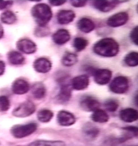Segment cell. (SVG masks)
I'll use <instances>...</instances> for the list:
<instances>
[{"mask_svg":"<svg viewBox=\"0 0 138 146\" xmlns=\"http://www.w3.org/2000/svg\"><path fill=\"white\" fill-rule=\"evenodd\" d=\"M97 55L105 57L116 56L119 52V45L112 38H104L97 42L93 48Z\"/></svg>","mask_w":138,"mask_h":146,"instance_id":"1","label":"cell"},{"mask_svg":"<svg viewBox=\"0 0 138 146\" xmlns=\"http://www.w3.org/2000/svg\"><path fill=\"white\" fill-rule=\"evenodd\" d=\"M31 14L38 26H45L53 17V11L46 3H39L33 7Z\"/></svg>","mask_w":138,"mask_h":146,"instance_id":"2","label":"cell"},{"mask_svg":"<svg viewBox=\"0 0 138 146\" xmlns=\"http://www.w3.org/2000/svg\"><path fill=\"white\" fill-rule=\"evenodd\" d=\"M37 129V125L36 123H30L15 125L12 128L11 131L14 137L21 139L31 135L36 131Z\"/></svg>","mask_w":138,"mask_h":146,"instance_id":"3","label":"cell"},{"mask_svg":"<svg viewBox=\"0 0 138 146\" xmlns=\"http://www.w3.org/2000/svg\"><path fill=\"white\" fill-rule=\"evenodd\" d=\"M129 82L126 77L119 76L115 77L109 84V89L112 93L117 94H123L129 89Z\"/></svg>","mask_w":138,"mask_h":146,"instance_id":"4","label":"cell"},{"mask_svg":"<svg viewBox=\"0 0 138 146\" xmlns=\"http://www.w3.org/2000/svg\"><path fill=\"white\" fill-rule=\"evenodd\" d=\"M59 80L60 87L56 96V100L59 104H64L70 101L72 97V87L68 84L64 83V78H61Z\"/></svg>","mask_w":138,"mask_h":146,"instance_id":"5","label":"cell"},{"mask_svg":"<svg viewBox=\"0 0 138 146\" xmlns=\"http://www.w3.org/2000/svg\"><path fill=\"white\" fill-rule=\"evenodd\" d=\"M36 111L35 104L30 101H26L20 104L13 111V115L18 118H25L32 115Z\"/></svg>","mask_w":138,"mask_h":146,"instance_id":"6","label":"cell"},{"mask_svg":"<svg viewBox=\"0 0 138 146\" xmlns=\"http://www.w3.org/2000/svg\"><path fill=\"white\" fill-rule=\"evenodd\" d=\"M80 106L84 111L91 112L99 109L101 104L94 97L87 95L82 97L80 101Z\"/></svg>","mask_w":138,"mask_h":146,"instance_id":"7","label":"cell"},{"mask_svg":"<svg viewBox=\"0 0 138 146\" xmlns=\"http://www.w3.org/2000/svg\"><path fill=\"white\" fill-rule=\"evenodd\" d=\"M128 20V14L125 12H119L110 17L107 21V24L109 27H118L124 25Z\"/></svg>","mask_w":138,"mask_h":146,"instance_id":"8","label":"cell"},{"mask_svg":"<svg viewBox=\"0 0 138 146\" xmlns=\"http://www.w3.org/2000/svg\"><path fill=\"white\" fill-rule=\"evenodd\" d=\"M57 122L63 127H69L73 125L76 122V118L72 113L66 110H61L57 116Z\"/></svg>","mask_w":138,"mask_h":146,"instance_id":"9","label":"cell"},{"mask_svg":"<svg viewBox=\"0 0 138 146\" xmlns=\"http://www.w3.org/2000/svg\"><path fill=\"white\" fill-rule=\"evenodd\" d=\"M122 1L99 0L92 1V5L95 9L102 12H108L113 10L115 7Z\"/></svg>","mask_w":138,"mask_h":146,"instance_id":"10","label":"cell"},{"mask_svg":"<svg viewBox=\"0 0 138 146\" xmlns=\"http://www.w3.org/2000/svg\"><path fill=\"white\" fill-rule=\"evenodd\" d=\"M112 72L108 69H99L94 72V81L100 85H105L110 81Z\"/></svg>","mask_w":138,"mask_h":146,"instance_id":"11","label":"cell"},{"mask_svg":"<svg viewBox=\"0 0 138 146\" xmlns=\"http://www.w3.org/2000/svg\"><path fill=\"white\" fill-rule=\"evenodd\" d=\"M17 48L20 52L26 54H32L36 52L37 45L32 40L23 38L16 43Z\"/></svg>","mask_w":138,"mask_h":146,"instance_id":"12","label":"cell"},{"mask_svg":"<svg viewBox=\"0 0 138 146\" xmlns=\"http://www.w3.org/2000/svg\"><path fill=\"white\" fill-rule=\"evenodd\" d=\"M34 70L39 73H48L52 68V63L49 59L45 57L38 58L33 64Z\"/></svg>","mask_w":138,"mask_h":146,"instance_id":"13","label":"cell"},{"mask_svg":"<svg viewBox=\"0 0 138 146\" xmlns=\"http://www.w3.org/2000/svg\"><path fill=\"white\" fill-rule=\"evenodd\" d=\"M89 84V77L86 75H82L76 76L71 80V87L76 90H85Z\"/></svg>","mask_w":138,"mask_h":146,"instance_id":"14","label":"cell"},{"mask_svg":"<svg viewBox=\"0 0 138 146\" xmlns=\"http://www.w3.org/2000/svg\"><path fill=\"white\" fill-rule=\"evenodd\" d=\"M119 117L121 120L125 123H133L138 120V111L132 108H125L120 111Z\"/></svg>","mask_w":138,"mask_h":146,"instance_id":"15","label":"cell"},{"mask_svg":"<svg viewBox=\"0 0 138 146\" xmlns=\"http://www.w3.org/2000/svg\"><path fill=\"white\" fill-rule=\"evenodd\" d=\"M53 41L58 45H62L66 43L71 38V35L68 30L59 29L53 34Z\"/></svg>","mask_w":138,"mask_h":146,"instance_id":"16","label":"cell"},{"mask_svg":"<svg viewBox=\"0 0 138 146\" xmlns=\"http://www.w3.org/2000/svg\"><path fill=\"white\" fill-rule=\"evenodd\" d=\"M75 18L76 14L72 10H61L57 15V21L61 25L70 23Z\"/></svg>","mask_w":138,"mask_h":146,"instance_id":"17","label":"cell"},{"mask_svg":"<svg viewBox=\"0 0 138 146\" xmlns=\"http://www.w3.org/2000/svg\"><path fill=\"white\" fill-rule=\"evenodd\" d=\"M30 89L29 83L23 79H18L15 80L12 86V92L17 95L25 94L29 91Z\"/></svg>","mask_w":138,"mask_h":146,"instance_id":"18","label":"cell"},{"mask_svg":"<svg viewBox=\"0 0 138 146\" xmlns=\"http://www.w3.org/2000/svg\"><path fill=\"white\" fill-rule=\"evenodd\" d=\"M83 133L86 138L89 140H93L99 136V130L91 123H87L83 126Z\"/></svg>","mask_w":138,"mask_h":146,"instance_id":"19","label":"cell"},{"mask_svg":"<svg viewBox=\"0 0 138 146\" xmlns=\"http://www.w3.org/2000/svg\"><path fill=\"white\" fill-rule=\"evenodd\" d=\"M79 30L85 33H89L95 29V25L92 20L87 17H83L77 23Z\"/></svg>","mask_w":138,"mask_h":146,"instance_id":"20","label":"cell"},{"mask_svg":"<svg viewBox=\"0 0 138 146\" xmlns=\"http://www.w3.org/2000/svg\"><path fill=\"white\" fill-rule=\"evenodd\" d=\"M47 93L46 87L41 82L35 83L32 87V94L37 100H42L45 98Z\"/></svg>","mask_w":138,"mask_h":146,"instance_id":"21","label":"cell"},{"mask_svg":"<svg viewBox=\"0 0 138 146\" xmlns=\"http://www.w3.org/2000/svg\"><path fill=\"white\" fill-rule=\"evenodd\" d=\"M91 118L93 121L101 123L108 122L109 119L107 113L105 110L101 109H98L93 111Z\"/></svg>","mask_w":138,"mask_h":146,"instance_id":"22","label":"cell"},{"mask_svg":"<svg viewBox=\"0 0 138 146\" xmlns=\"http://www.w3.org/2000/svg\"><path fill=\"white\" fill-rule=\"evenodd\" d=\"M28 146H66V143L62 140H37L30 143Z\"/></svg>","mask_w":138,"mask_h":146,"instance_id":"23","label":"cell"},{"mask_svg":"<svg viewBox=\"0 0 138 146\" xmlns=\"http://www.w3.org/2000/svg\"><path fill=\"white\" fill-rule=\"evenodd\" d=\"M7 59L10 63L15 65H21L25 62V57L19 52L14 50L8 53Z\"/></svg>","mask_w":138,"mask_h":146,"instance_id":"24","label":"cell"},{"mask_svg":"<svg viewBox=\"0 0 138 146\" xmlns=\"http://www.w3.org/2000/svg\"><path fill=\"white\" fill-rule=\"evenodd\" d=\"M78 61V56L75 54L66 52L63 55L61 59L63 65L66 67H71L74 65Z\"/></svg>","mask_w":138,"mask_h":146,"instance_id":"25","label":"cell"},{"mask_svg":"<svg viewBox=\"0 0 138 146\" xmlns=\"http://www.w3.org/2000/svg\"><path fill=\"white\" fill-rule=\"evenodd\" d=\"M54 113L51 110L47 109L40 110L37 113V118L41 123H49L53 119Z\"/></svg>","mask_w":138,"mask_h":146,"instance_id":"26","label":"cell"},{"mask_svg":"<svg viewBox=\"0 0 138 146\" xmlns=\"http://www.w3.org/2000/svg\"><path fill=\"white\" fill-rule=\"evenodd\" d=\"M89 44L88 40L84 37H78L73 40V46L76 52H81L85 50Z\"/></svg>","mask_w":138,"mask_h":146,"instance_id":"27","label":"cell"},{"mask_svg":"<svg viewBox=\"0 0 138 146\" xmlns=\"http://www.w3.org/2000/svg\"><path fill=\"white\" fill-rule=\"evenodd\" d=\"M125 63L129 67L137 66L138 65V53L132 52L127 54L124 58Z\"/></svg>","mask_w":138,"mask_h":146,"instance_id":"28","label":"cell"},{"mask_svg":"<svg viewBox=\"0 0 138 146\" xmlns=\"http://www.w3.org/2000/svg\"><path fill=\"white\" fill-rule=\"evenodd\" d=\"M0 19L3 23L12 24L16 21L15 14L10 11H7L1 14Z\"/></svg>","mask_w":138,"mask_h":146,"instance_id":"29","label":"cell"},{"mask_svg":"<svg viewBox=\"0 0 138 146\" xmlns=\"http://www.w3.org/2000/svg\"><path fill=\"white\" fill-rule=\"evenodd\" d=\"M104 106L109 112L114 113L118 110L119 104L118 102L114 99L107 100L104 103Z\"/></svg>","mask_w":138,"mask_h":146,"instance_id":"30","label":"cell"},{"mask_svg":"<svg viewBox=\"0 0 138 146\" xmlns=\"http://www.w3.org/2000/svg\"><path fill=\"white\" fill-rule=\"evenodd\" d=\"M50 30L49 28L46 25L45 26H38L35 30V35L37 37H43L47 36L49 35Z\"/></svg>","mask_w":138,"mask_h":146,"instance_id":"31","label":"cell"},{"mask_svg":"<svg viewBox=\"0 0 138 146\" xmlns=\"http://www.w3.org/2000/svg\"><path fill=\"white\" fill-rule=\"evenodd\" d=\"M10 107L9 99L5 96H0V112L7 111Z\"/></svg>","mask_w":138,"mask_h":146,"instance_id":"32","label":"cell"},{"mask_svg":"<svg viewBox=\"0 0 138 146\" xmlns=\"http://www.w3.org/2000/svg\"><path fill=\"white\" fill-rule=\"evenodd\" d=\"M130 38L132 42L135 44V45H138V27L137 26L132 30L130 33Z\"/></svg>","mask_w":138,"mask_h":146,"instance_id":"33","label":"cell"},{"mask_svg":"<svg viewBox=\"0 0 138 146\" xmlns=\"http://www.w3.org/2000/svg\"><path fill=\"white\" fill-rule=\"evenodd\" d=\"M71 4L75 7H82L85 6L87 3V1L83 0H73L70 1Z\"/></svg>","mask_w":138,"mask_h":146,"instance_id":"34","label":"cell"},{"mask_svg":"<svg viewBox=\"0 0 138 146\" xmlns=\"http://www.w3.org/2000/svg\"><path fill=\"white\" fill-rule=\"evenodd\" d=\"M13 2L11 1H0V10H3L12 5Z\"/></svg>","mask_w":138,"mask_h":146,"instance_id":"35","label":"cell"},{"mask_svg":"<svg viewBox=\"0 0 138 146\" xmlns=\"http://www.w3.org/2000/svg\"><path fill=\"white\" fill-rule=\"evenodd\" d=\"M66 1H63V0H52V1H49L50 4L54 7L61 6L62 5H63L64 4L66 3Z\"/></svg>","mask_w":138,"mask_h":146,"instance_id":"36","label":"cell"},{"mask_svg":"<svg viewBox=\"0 0 138 146\" xmlns=\"http://www.w3.org/2000/svg\"><path fill=\"white\" fill-rule=\"evenodd\" d=\"M5 70V64L3 61L0 60V76L3 75Z\"/></svg>","mask_w":138,"mask_h":146,"instance_id":"37","label":"cell"},{"mask_svg":"<svg viewBox=\"0 0 138 146\" xmlns=\"http://www.w3.org/2000/svg\"><path fill=\"white\" fill-rule=\"evenodd\" d=\"M4 30L3 27L0 24V39L3 36Z\"/></svg>","mask_w":138,"mask_h":146,"instance_id":"38","label":"cell"},{"mask_svg":"<svg viewBox=\"0 0 138 146\" xmlns=\"http://www.w3.org/2000/svg\"></svg>","mask_w":138,"mask_h":146,"instance_id":"39","label":"cell"}]
</instances>
